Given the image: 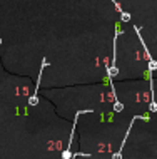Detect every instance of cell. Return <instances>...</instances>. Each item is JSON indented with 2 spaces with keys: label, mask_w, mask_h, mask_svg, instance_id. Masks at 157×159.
Returning <instances> with one entry per match:
<instances>
[{
  "label": "cell",
  "mask_w": 157,
  "mask_h": 159,
  "mask_svg": "<svg viewBox=\"0 0 157 159\" xmlns=\"http://www.w3.org/2000/svg\"><path fill=\"white\" fill-rule=\"evenodd\" d=\"M135 119H146V121H149V117H147V116H134L132 121H130V126H129V129H127V132H125V136H124V139H122L120 148H119V151H117V152H114V154H112V159H122V149H124V144H125L127 137H129L130 131H132V124L135 122Z\"/></svg>",
  "instance_id": "3957f363"
},
{
  "label": "cell",
  "mask_w": 157,
  "mask_h": 159,
  "mask_svg": "<svg viewBox=\"0 0 157 159\" xmlns=\"http://www.w3.org/2000/svg\"><path fill=\"white\" fill-rule=\"evenodd\" d=\"M47 59L44 57V61H42V66H40V70H39V79H37V84H35V91L32 92V96L28 97V106H37V102H39V85H40V77H42V72H44L45 66H47Z\"/></svg>",
  "instance_id": "7a4b0ae2"
},
{
  "label": "cell",
  "mask_w": 157,
  "mask_h": 159,
  "mask_svg": "<svg viewBox=\"0 0 157 159\" xmlns=\"http://www.w3.org/2000/svg\"><path fill=\"white\" fill-rule=\"evenodd\" d=\"M77 156H80V157H89V154H84V152H75V154H72V157H70V159H75Z\"/></svg>",
  "instance_id": "277c9868"
},
{
  "label": "cell",
  "mask_w": 157,
  "mask_h": 159,
  "mask_svg": "<svg viewBox=\"0 0 157 159\" xmlns=\"http://www.w3.org/2000/svg\"><path fill=\"white\" fill-rule=\"evenodd\" d=\"M0 44H2V39H0Z\"/></svg>",
  "instance_id": "5b68a950"
},
{
  "label": "cell",
  "mask_w": 157,
  "mask_h": 159,
  "mask_svg": "<svg viewBox=\"0 0 157 159\" xmlns=\"http://www.w3.org/2000/svg\"><path fill=\"white\" fill-rule=\"evenodd\" d=\"M89 112H92V111H90V109H84V111H77V112H75L74 126H72V132H70V137H69V144H67L65 151L62 152V159H70V157H72V154H70V146H72V141H74V132H75V127H77L79 117H80L82 114H89Z\"/></svg>",
  "instance_id": "6da1fadb"
}]
</instances>
